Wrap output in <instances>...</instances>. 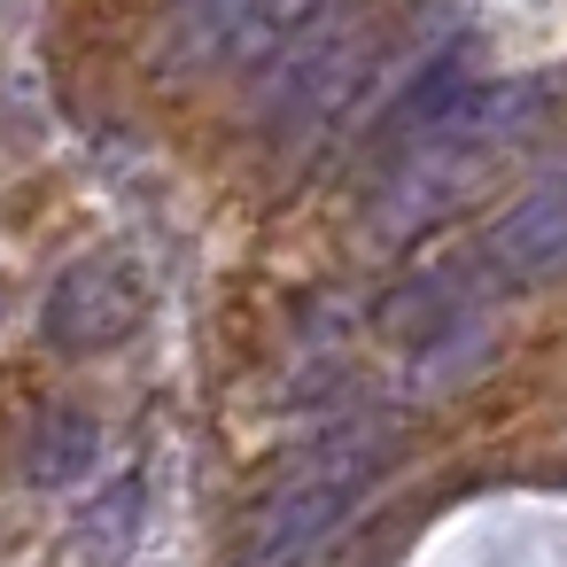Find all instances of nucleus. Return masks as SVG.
I'll return each instance as SVG.
<instances>
[{
  "label": "nucleus",
  "mask_w": 567,
  "mask_h": 567,
  "mask_svg": "<svg viewBox=\"0 0 567 567\" xmlns=\"http://www.w3.org/2000/svg\"><path fill=\"white\" fill-rule=\"evenodd\" d=\"M551 86L544 79H505V86H458V102L389 156V187L373 203V234L381 241H412L427 218H443L536 117H544Z\"/></svg>",
  "instance_id": "1"
},
{
  "label": "nucleus",
  "mask_w": 567,
  "mask_h": 567,
  "mask_svg": "<svg viewBox=\"0 0 567 567\" xmlns=\"http://www.w3.org/2000/svg\"><path fill=\"white\" fill-rule=\"evenodd\" d=\"M381 466H389V420L381 412L311 435L296 451V466L265 489L241 567H311L358 520V505H365V489H373Z\"/></svg>",
  "instance_id": "2"
},
{
  "label": "nucleus",
  "mask_w": 567,
  "mask_h": 567,
  "mask_svg": "<svg viewBox=\"0 0 567 567\" xmlns=\"http://www.w3.org/2000/svg\"><path fill=\"white\" fill-rule=\"evenodd\" d=\"M141 311H148V288L133 280V265H117V257H79V265L48 288L40 334H48V350H63V358H102V350H117V342L141 327Z\"/></svg>",
  "instance_id": "3"
},
{
  "label": "nucleus",
  "mask_w": 567,
  "mask_h": 567,
  "mask_svg": "<svg viewBox=\"0 0 567 567\" xmlns=\"http://www.w3.org/2000/svg\"><path fill=\"white\" fill-rule=\"evenodd\" d=\"M474 272H482L489 288H505V296L544 288V280L567 272V164H559L551 179H536V187H528V195L482 234Z\"/></svg>",
  "instance_id": "4"
},
{
  "label": "nucleus",
  "mask_w": 567,
  "mask_h": 567,
  "mask_svg": "<svg viewBox=\"0 0 567 567\" xmlns=\"http://www.w3.org/2000/svg\"><path fill=\"white\" fill-rule=\"evenodd\" d=\"M141 520H148V489H141V474H117V482H110L94 505H79V520H71L79 567H125L133 544H141Z\"/></svg>",
  "instance_id": "5"
},
{
  "label": "nucleus",
  "mask_w": 567,
  "mask_h": 567,
  "mask_svg": "<svg viewBox=\"0 0 567 567\" xmlns=\"http://www.w3.org/2000/svg\"><path fill=\"white\" fill-rule=\"evenodd\" d=\"M17 466H24V482H40V489H71V482L94 466V420L71 412V404H48V412L24 427V443H17Z\"/></svg>",
  "instance_id": "6"
},
{
  "label": "nucleus",
  "mask_w": 567,
  "mask_h": 567,
  "mask_svg": "<svg viewBox=\"0 0 567 567\" xmlns=\"http://www.w3.org/2000/svg\"><path fill=\"white\" fill-rule=\"evenodd\" d=\"M319 17H334V0H241L226 63H272V55L296 48Z\"/></svg>",
  "instance_id": "7"
},
{
  "label": "nucleus",
  "mask_w": 567,
  "mask_h": 567,
  "mask_svg": "<svg viewBox=\"0 0 567 567\" xmlns=\"http://www.w3.org/2000/svg\"><path fill=\"white\" fill-rule=\"evenodd\" d=\"M234 17H241V0H164L172 63H226V48H234Z\"/></svg>",
  "instance_id": "8"
}]
</instances>
